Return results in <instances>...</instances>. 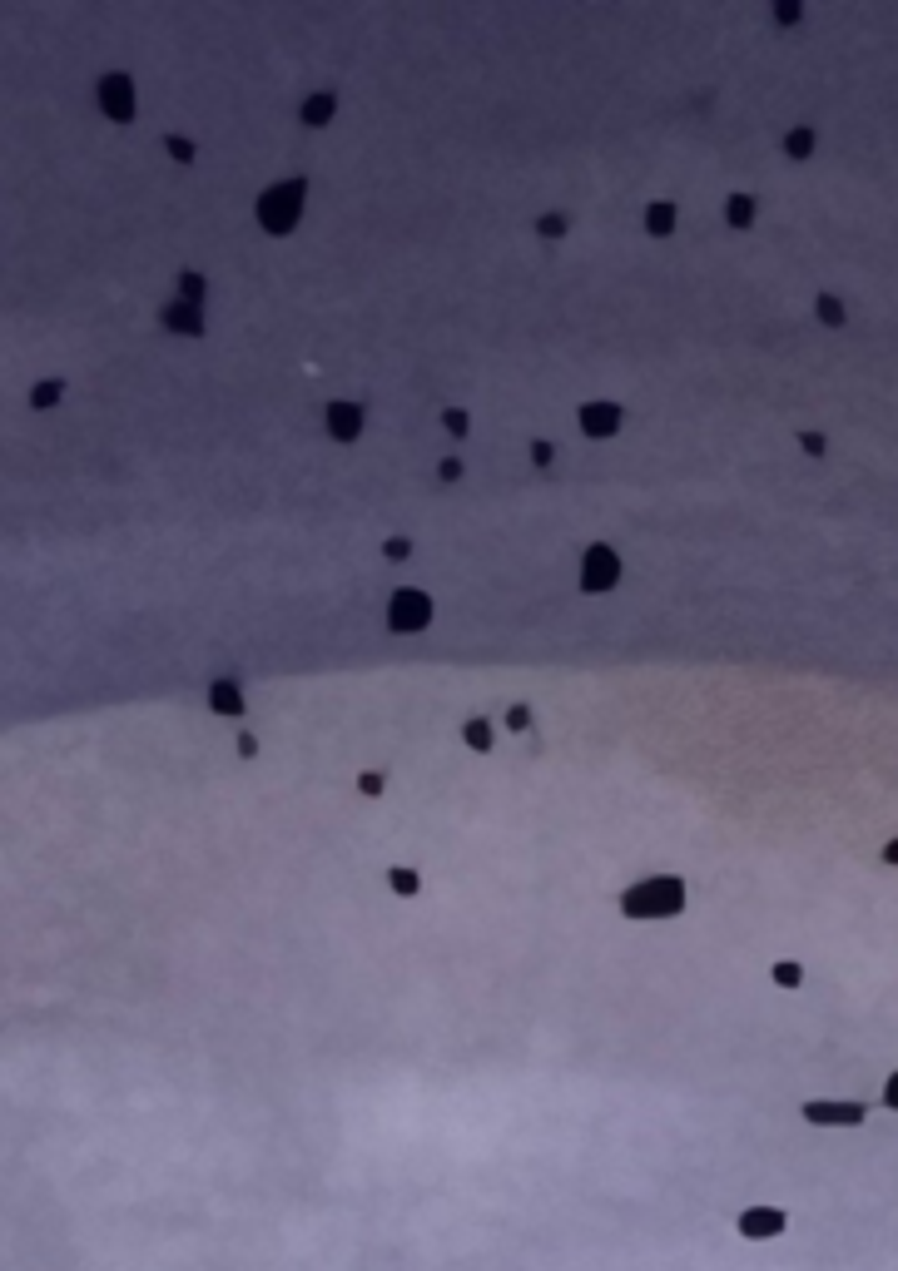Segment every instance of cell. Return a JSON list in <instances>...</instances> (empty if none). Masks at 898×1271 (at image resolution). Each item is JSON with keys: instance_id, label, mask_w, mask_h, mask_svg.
Here are the masks:
<instances>
[{"instance_id": "1", "label": "cell", "mask_w": 898, "mask_h": 1271, "mask_svg": "<svg viewBox=\"0 0 898 1271\" xmlns=\"http://www.w3.org/2000/svg\"><path fill=\"white\" fill-rule=\"evenodd\" d=\"M685 899H690L685 879H675V874H650V879L631 884V889L621 894V914H626V919H675V914H685Z\"/></svg>"}, {"instance_id": "2", "label": "cell", "mask_w": 898, "mask_h": 1271, "mask_svg": "<svg viewBox=\"0 0 898 1271\" xmlns=\"http://www.w3.org/2000/svg\"><path fill=\"white\" fill-rule=\"evenodd\" d=\"M303 204H308V179H283V184H268L258 194V224L268 234H293L298 219H303Z\"/></svg>"}, {"instance_id": "3", "label": "cell", "mask_w": 898, "mask_h": 1271, "mask_svg": "<svg viewBox=\"0 0 898 1271\" xmlns=\"http://www.w3.org/2000/svg\"><path fill=\"white\" fill-rule=\"evenodd\" d=\"M799 1118L809 1123V1128H864L869 1123V1108L864 1103H829V1098H809V1103H799Z\"/></svg>"}, {"instance_id": "4", "label": "cell", "mask_w": 898, "mask_h": 1271, "mask_svg": "<svg viewBox=\"0 0 898 1271\" xmlns=\"http://www.w3.org/2000/svg\"><path fill=\"white\" fill-rule=\"evenodd\" d=\"M789 1232V1212L784 1207H770V1202H755L735 1217V1237L740 1242H774Z\"/></svg>"}, {"instance_id": "5", "label": "cell", "mask_w": 898, "mask_h": 1271, "mask_svg": "<svg viewBox=\"0 0 898 1271\" xmlns=\"http://www.w3.org/2000/svg\"><path fill=\"white\" fill-rule=\"evenodd\" d=\"M432 621V596L427 591H417V586H402V591H392V601H387V626L392 631H422Z\"/></svg>"}, {"instance_id": "6", "label": "cell", "mask_w": 898, "mask_h": 1271, "mask_svg": "<svg viewBox=\"0 0 898 1271\" xmlns=\"http://www.w3.org/2000/svg\"><path fill=\"white\" fill-rule=\"evenodd\" d=\"M616 581H621V557H616V547H606V542L586 547V557H581V591H611Z\"/></svg>"}, {"instance_id": "7", "label": "cell", "mask_w": 898, "mask_h": 1271, "mask_svg": "<svg viewBox=\"0 0 898 1271\" xmlns=\"http://www.w3.org/2000/svg\"><path fill=\"white\" fill-rule=\"evenodd\" d=\"M95 100H100L105 120H115V125H129V120H134V110H139V100H134V80H129V75H105V80H100V90H95Z\"/></svg>"}, {"instance_id": "8", "label": "cell", "mask_w": 898, "mask_h": 1271, "mask_svg": "<svg viewBox=\"0 0 898 1271\" xmlns=\"http://www.w3.org/2000/svg\"><path fill=\"white\" fill-rule=\"evenodd\" d=\"M323 423H328V437H333V442H358V437H363V423H368V413H363V403L338 398V403H328Z\"/></svg>"}, {"instance_id": "9", "label": "cell", "mask_w": 898, "mask_h": 1271, "mask_svg": "<svg viewBox=\"0 0 898 1271\" xmlns=\"http://www.w3.org/2000/svg\"><path fill=\"white\" fill-rule=\"evenodd\" d=\"M576 423H581V432L591 437V442H606V437H616L621 432V408L616 403H581V413H576Z\"/></svg>"}, {"instance_id": "10", "label": "cell", "mask_w": 898, "mask_h": 1271, "mask_svg": "<svg viewBox=\"0 0 898 1271\" xmlns=\"http://www.w3.org/2000/svg\"><path fill=\"white\" fill-rule=\"evenodd\" d=\"M333 115H338V95H333V90H323V95H308V100H303V110H298V120H303L308 130H323V125H333Z\"/></svg>"}, {"instance_id": "11", "label": "cell", "mask_w": 898, "mask_h": 1271, "mask_svg": "<svg viewBox=\"0 0 898 1271\" xmlns=\"http://www.w3.org/2000/svg\"><path fill=\"white\" fill-rule=\"evenodd\" d=\"M209 706L219 710V715H244V691H239V681H234V676H219V681L209 686Z\"/></svg>"}, {"instance_id": "12", "label": "cell", "mask_w": 898, "mask_h": 1271, "mask_svg": "<svg viewBox=\"0 0 898 1271\" xmlns=\"http://www.w3.org/2000/svg\"><path fill=\"white\" fill-rule=\"evenodd\" d=\"M164 328H169V333H189V338H199V333H204V313H199V308H189V303H169V308H164Z\"/></svg>"}, {"instance_id": "13", "label": "cell", "mask_w": 898, "mask_h": 1271, "mask_svg": "<svg viewBox=\"0 0 898 1271\" xmlns=\"http://www.w3.org/2000/svg\"><path fill=\"white\" fill-rule=\"evenodd\" d=\"M755 214H760L755 194H730V199H725V224H730V229H750Z\"/></svg>"}, {"instance_id": "14", "label": "cell", "mask_w": 898, "mask_h": 1271, "mask_svg": "<svg viewBox=\"0 0 898 1271\" xmlns=\"http://www.w3.org/2000/svg\"><path fill=\"white\" fill-rule=\"evenodd\" d=\"M645 229H650L655 239H670V234H675V204H670V199H655V204L645 209Z\"/></svg>"}, {"instance_id": "15", "label": "cell", "mask_w": 898, "mask_h": 1271, "mask_svg": "<svg viewBox=\"0 0 898 1271\" xmlns=\"http://www.w3.org/2000/svg\"><path fill=\"white\" fill-rule=\"evenodd\" d=\"M387 884H392V894H402V899H412L417 889H422V879H417V869H407V864H397V869H387Z\"/></svg>"}, {"instance_id": "16", "label": "cell", "mask_w": 898, "mask_h": 1271, "mask_svg": "<svg viewBox=\"0 0 898 1271\" xmlns=\"http://www.w3.org/2000/svg\"><path fill=\"white\" fill-rule=\"evenodd\" d=\"M784 154H789V159H809V154H814V130H809V125L789 130V135H784Z\"/></svg>"}, {"instance_id": "17", "label": "cell", "mask_w": 898, "mask_h": 1271, "mask_svg": "<svg viewBox=\"0 0 898 1271\" xmlns=\"http://www.w3.org/2000/svg\"><path fill=\"white\" fill-rule=\"evenodd\" d=\"M814 313H819V323H824V328H844V303H839L834 293H819Z\"/></svg>"}, {"instance_id": "18", "label": "cell", "mask_w": 898, "mask_h": 1271, "mask_svg": "<svg viewBox=\"0 0 898 1271\" xmlns=\"http://www.w3.org/2000/svg\"><path fill=\"white\" fill-rule=\"evenodd\" d=\"M60 398H65V383H60V378H55V383H35V393H30V408H40V413H45V408H55Z\"/></svg>"}, {"instance_id": "19", "label": "cell", "mask_w": 898, "mask_h": 1271, "mask_svg": "<svg viewBox=\"0 0 898 1271\" xmlns=\"http://www.w3.org/2000/svg\"><path fill=\"white\" fill-rule=\"evenodd\" d=\"M462 740H467L472 750H492V725H487V720H467V725H462Z\"/></svg>"}, {"instance_id": "20", "label": "cell", "mask_w": 898, "mask_h": 1271, "mask_svg": "<svg viewBox=\"0 0 898 1271\" xmlns=\"http://www.w3.org/2000/svg\"><path fill=\"white\" fill-rule=\"evenodd\" d=\"M179 303H189V308L204 303V279L199 274H179Z\"/></svg>"}, {"instance_id": "21", "label": "cell", "mask_w": 898, "mask_h": 1271, "mask_svg": "<svg viewBox=\"0 0 898 1271\" xmlns=\"http://www.w3.org/2000/svg\"><path fill=\"white\" fill-rule=\"evenodd\" d=\"M566 229H571V219H566V214H546V219L536 224V234H541V239H561Z\"/></svg>"}, {"instance_id": "22", "label": "cell", "mask_w": 898, "mask_h": 1271, "mask_svg": "<svg viewBox=\"0 0 898 1271\" xmlns=\"http://www.w3.org/2000/svg\"><path fill=\"white\" fill-rule=\"evenodd\" d=\"M774 984H779V989H799V984H804V969H799V964H774Z\"/></svg>"}, {"instance_id": "23", "label": "cell", "mask_w": 898, "mask_h": 1271, "mask_svg": "<svg viewBox=\"0 0 898 1271\" xmlns=\"http://www.w3.org/2000/svg\"><path fill=\"white\" fill-rule=\"evenodd\" d=\"M442 427H447L452 437H467V427H472V418H467L462 408H447V413H442Z\"/></svg>"}, {"instance_id": "24", "label": "cell", "mask_w": 898, "mask_h": 1271, "mask_svg": "<svg viewBox=\"0 0 898 1271\" xmlns=\"http://www.w3.org/2000/svg\"><path fill=\"white\" fill-rule=\"evenodd\" d=\"M799 15H804V5H799V0H779V5H774V20H779V25H794Z\"/></svg>"}, {"instance_id": "25", "label": "cell", "mask_w": 898, "mask_h": 1271, "mask_svg": "<svg viewBox=\"0 0 898 1271\" xmlns=\"http://www.w3.org/2000/svg\"><path fill=\"white\" fill-rule=\"evenodd\" d=\"M383 557L387 562H407V557H412V542H407V537H392L383 547Z\"/></svg>"}, {"instance_id": "26", "label": "cell", "mask_w": 898, "mask_h": 1271, "mask_svg": "<svg viewBox=\"0 0 898 1271\" xmlns=\"http://www.w3.org/2000/svg\"><path fill=\"white\" fill-rule=\"evenodd\" d=\"M164 149H169L179 164H194V144H189V140H174V135H169V140H164Z\"/></svg>"}, {"instance_id": "27", "label": "cell", "mask_w": 898, "mask_h": 1271, "mask_svg": "<svg viewBox=\"0 0 898 1271\" xmlns=\"http://www.w3.org/2000/svg\"><path fill=\"white\" fill-rule=\"evenodd\" d=\"M799 447H804L809 457H824V432H799Z\"/></svg>"}, {"instance_id": "28", "label": "cell", "mask_w": 898, "mask_h": 1271, "mask_svg": "<svg viewBox=\"0 0 898 1271\" xmlns=\"http://www.w3.org/2000/svg\"><path fill=\"white\" fill-rule=\"evenodd\" d=\"M437 477H442V482H457V477H462V462H457V457H442V462H437Z\"/></svg>"}, {"instance_id": "29", "label": "cell", "mask_w": 898, "mask_h": 1271, "mask_svg": "<svg viewBox=\"0 0 898 1271\" xmlns=\"http://www.w3.org/2000/svg\"><path fill=\"white\" fill-rule=\"evenodd\" d=\"M551 457H556V447H551V442H531V462H536V467H546Z\"/></svg>"}, {"instance_id": "30", "label": "cell", "mask_w": 898, "mask_h": 1271, "mask_svg": "<svg viewBox=\"0 0 898 1271\" xmlns=\"http://www.w3.org/2000/svg\"><path fill=\"white\" fill-rule=\"evenodd\" d=\"M358 790L378 800V795H383V775H358Z\"/></svg>"}, {"instance_id": "31", "label": "cell", "mask_w": 898, "mask_h": 1271, "mask_svg": "<svg viewBox=\"0 0 898 1271\" xmlns=\"http://www.w3.org/2000/svg\"><path fill=\"white\" fill-rule=\"evenodd\" d=\"M507 725H512V730H526V725H531V710L512 706V710H507Z\"/></svg>"}, {"instance_id": "32", "label": "cell", "mask_w": 898, "mask_h": 1271, "mask_svg": "<svg viewBox=\"0 0 898 1271\" xmlns=\"http://www.w3.org/2000/svg\"><path fill=\"white\" fill-rule=\"evenodd\" d=\"M884 1108L898 1113V1073H889V1083H884Z\"/></svg>"}, {"instance_id": "33", "label": "cell", "mask_w": 898, "mask_h": 1271, "mask_svg": "<svg viewBox=\"0 0 898 1271\" xmlns=\"http://www.w3.org/2000/svg\"><path fill=\"white\" fill-rule=\"evenodd\" d=\"M239 755H244V760H254V755H258V740H254V735H239Z\"/></svg>"}, {"instance_id": "34", "label": "cell", "mask_w": 898, "mask_h": 1271, "mask_svg": "<svg viewBox=\"0 0 898 1271\" xmlns=\"http://www.w3.org/2000/svg\"><path fill=\"white\" fill-rule=\"evenodd\" d=\"M884 864H898V840H889V845H884Z\"/></svg>"}]
</instances>
